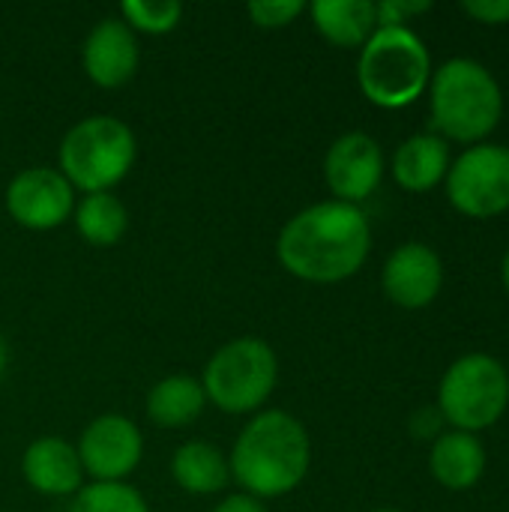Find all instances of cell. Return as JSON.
Here are the masks:
<instances>
[{"label":"cell","instance_id":"1","mask_svg":"<svg viewBox=\"0 0 509 512\" xmlns=\"http://www.w3.org/2000/svg\"><path fill=\"white\" fill-rule=\"evenodd\" d=\"M372 228L360 207L345 201H321L291 216L276 240L279 264L315 285L351 279L369 258Z\"/></svg>","mask_w":509,"mask_h":512},{"label":"cell","instance_id":"2","mask_svg":"<svg viewBox=\"0 0 509 512\" xmlns=\"http://www.w3.org/2000/svg\"><path fill=\"white\" fill-rule=\"evenodd\" d=\"M312 465V441L303 423L285 411H261L234 441L228 468L243 495L258 501L294 492Z\"/></svg>","mask_w":509,"mask_h":512},{"label":"cell","instance_id":"3","mask_svg":"<svg viewBox=\"0 0 509 512\" xmlns=\"http://www.w3.org/2000/svg\"><path fill=\"white\" fill-rule=\"evenodd\" d=\"M432 123L453 141H483L504 114V93L495 75L468 57H453L432 72Z\"/></svg>","mask_w":509,"mask_h":512},{"label":"cell","instance_id":"4","mask_svg":"<svg viewBox=\"0 0 509 512\" xmlns=\"http://www.w3.org/2000/svg\"><path fill=\"white\" fill-rule=\"evenodd\" d=\"M357 81L372 105L405 108L432 81L429 48L408 27H378L360 51Z\"/></svg>","mask_w":509,"mask_h":512},{"label":"cell","instance_id":"5","mask_svg":"<svg viewBox=\"0 0 509 512\" xmlns=\"http://www.w3.org/2000/svg\"><path fill=\"white\" fill-rule=\"evenodd\" d=\"M135 156L138 144L132 129L111 114H93L63 135L60 174L84 195L111 192L132 171Z\"/></svg>","mask_w":509,"mask_h":512},{"label":"cell","instance_id":"6","mask_svg":"<svg viewBox=\"0 0 509 512\" xmlns=\"http://www.w3.org/2000/svg\"><path fill=\"white\" fill-rule=\"evenodd\" d=\"M279 363L264 339L240 336L225 342L204 366V396L225 414H255L276 390Z\"/></svg>","mask_w":509,"mask_h":512},{"label":"cell","instance_id":"7","mask_svg":"<svg viewBox=\"0 0 509 512\" xmlns=\"http://www.w3.org/2000/svg\"><path fill=\"white\" fill-rule=\"evenodd\" d=\"M509 405L507 369L489 354L459 357L438 387V411L456 432H480L495 426Z\"/></svg>","mask_w":509,"mask_h":512},{"label":"cell","instance_id":"8","mask_svg":"<svg viewBox=\"0 0 509 512\" xmlns=\"http://www.w3.org/2000/svg\"><path fill=\"white\" fill-rule=\"evenodd\" d=\"M447 198L471 219H492L509 210V147H468L447 171Z\"/></svg>","mask_w":509,"mask_h":512},{"label":"cell","instance_id":"9","mask_svg":"<svg viewBox=\"0 0 509 512\" xmlns=\"http://www.w3.org/2000/svg\"><path fill=\"white\" fill-rule=\"evenodd\" d=\"M75 450L93 483H123L144 456V435L129 417L102 414L81 432Z\"/></svg>","mask_w":509,"mask_h":512},{"label":"cell","instance_id":"10","mask_svg":"<svg viewBox=\"0 0 509 512\" xmlns=\"http://www.w3.org/2000/svg\"><path fill=\"white\" fill-rule=\"evenodd\" d=\"M6 210L27 231H51L75 213V189L54 168H27L6 189Z\"/></svg>","mask_w":509,"mask_h":512},{"label":"cell","instance_id":"11","mask_svg":"<svg viewBox=\"0 0 509 512\" xmlns=\"http://www.w3.org/2000/svg\"><path fill=\"white\" fill-rule=\"evenodd\" d=\"M384 177V153L381 144L366 132L339 135L324 159V180L336 201L360 204L366 201Z\"/></svg>","mask_w":509,"mask_h":512},{"label":"cell","instance_id":"12","mask_svg":"<svg viewBox=\"0 0 509 512\" xmlns=\"http://www.w3.org/2000/svg\"><path fill=\"white\" fill-rule=\"evenodd\" d=\"M81 60H84L87 78L96 87H102V90L123 87L126 81H132V75L138 72V63H141L138 39L126 27L123 18H102L87 33Z\"/></svg>","mask_w":509,"mask_h":512},{"label":"cell","instance_id":"13","mask_svg":"<svg viewBox=\"0 0 509 512\" xmlns=\"http://www.w3.org/2000/svg\"><path fill=\"white\" fill-rule=\"evenodd\" d=\"M381 285L396 306L423 309L438 297L444 285V264L435 249L423 243H405L387 258Z\"/></svg>","mask_w":509,"mask_h":512},{"label":"cell","instance_id":"14","mask_svg":"<svg viewBox=\"0 0 509 512\" xmlns=\"http://www.w3.org/2000/svg\"><path fill=\"white\" fill-rule=\"evenodd\" d=\"M27 486L48 498H69L84 489V468L78 450L63 438H39L21 456Z\"/></svg>","mask_w":509,"mask_h":512},{"label":"cell","instance_id":"15","mask_svg":"<svg viewBox=\"0 0 509 512\" xmlns=\"http://www.w3.org/2000/svg\"><path fill=\"white\" fill-rule=\"evenodd\" d=\"M450 171V147L441 135H411L393 156V177L405 192H429Z\"/></svg>","mask_w":509,"mask_h":512},{"label":"cell","instance_id":"16","mask_svg":"<svg viewBox=\"0 0 509 512\" xmlns=\"http://www.w3.org/2000/svg\"><path fill=\"white\" fill-rule=\"evenodd\" d=\"M432 477L453 492L471 489L480 483L486 471V450L477 435L468 432H444L438 435L432 453H429Z\"/></svg>","mask_w":509,"mask_h":512},{"label":"cell","instance_id":"17","mask_svg":"<svg viewBox=\"0 0 509 512\" xmlns=\"http://www.w3.org/2000/svg\"><path fill=\"white\" fill-rule=\"evenodd\" d=\"M309 12L318 33L339 48H360L378 30L375 3L369 0H315Z\"/></svg>","mask_w":509,"mask_h":512},{"label":"cell","instance_id":"18","mask_svg":"<svg viewBox=\"0 0 509 512\" xmlns=\"http://www.w3.org/2000/svg\"><path fill=\"white\" fill-rule=\"evenodd\" d=\"M207 408V396L198 378L192 375H168L153 384L147 393V417L159 429H183L192 426Z\"/></svg>","mask_w":509,"mask_h":512},{"label":"cell","instance_id":"19","mask_svg":"<svg viewBox=\"0 0 509 512\" xmlns=\"http://www.w3.org/2000/svg\"><path fill=\"white\" fill-rule=\"evenodd\" d=\"M171 477L189 495H216L231 483V468L213 444L186 441L171 459Z\"/></svg>","mask_w":509,"mask_h":512},{"label":"cell","instance_id":"20","mask_svg":"<svg viewBox=\"0 0 509 512\" xmlns=\"http://www.w3.org/2000/svg\"><path fill=\"white\" fill-rule=\"evenodd\" d=\"M75 228L78 234L90 243V246H114L123 240L126 228H129V213L123 207V201L114 192H96V195H84L75 204Z\"/></svg>","mask_w":509,"mask_h":512},{"label":"cell","instance_id":"21","mask_svg":"<svg viewBox=\"0 0 509 512\" xmlns=\"http://www.w3.org/2000/svg\"><path fill=\"white\" fill-rule=\"evenodd\" d=\"M120 18L126 21V27L132 33L138 30L147 36H162L180 24L183 6L177 0H123Z\"/></svg>","mask_w":509,"mask_h":512},{"label":"cell","instance_id":"22","mask_svg":"<svg viewBox=\"0 0 509 512\" xmlns=\"http://www.w3.org/2000/svg\"><path fill=\"white\" fill-rule=\"evenodd\" d=\"M69 512H150L138 489L126 483H90L84 486Z\"/></svg>","mask_w":509,"mask_h":512},{"label":"cell","instance_id":"23","mask_svg":"<svg viewBox=\"0 0 509 512\" xmlns=\"http://www.w3.org/2000/svg\"><path fill=\"white\" fill-rule=\"evenodd\" d=\"M306 12L303 0H255L249 3V18L252 24L264 27V30H279L288 27L294 18H300Z\"/></svg>","mask_w":509,"mask_h":512},{"label":"cell","instance_id":"24","mask_svg":"<svg viewBox=\"0 0 509 512\" xmlns=\"http://www.w3.org/2000/svg\"><path fill=\"white\" fill-rule=\"evenodd\" d=\"M432 3H408V0H384V3H375V21L378 27H405V21L411 15H420V12H429Z\"/></svg>","mask_w":509,"mask_h":512},{"label":"cell","instance_id":"25","mask_svg":"<svg viewBox=\"0 0 509 512\" xmlns=\"http://www.w3.org/2000/svg\"><path fill=\"white\" fill-rule=\"evenodd\" d=\"M462 12L480 24H509V0H474L462 3Z\"/></svg>","mask_w":509,"mask_h":512},{"label":"cell","instance_id":"26","mask_svg":"<svg viewBox=\"0 0 509 512\" xmlns=\"http://www.w3.org/2000/svg\"><path fill=\"white\" fill-rule=\"evenodd\" d=\"M213 512H267V507L258 501V498H252V495H228L219 507Z\"/></svg>","mask_w":509,"mask_h":512},{"label":"cell","instance_id":"27","mask_svg":"<svg viewBox=\"0 0 509 512\" xmlns=\"http://www.w3.org/2000/svg\"><path fill=\"white\" fill-rule=\"evenodd\" d=\"M6 366H9V351H6V342H3V336H0V381H3V375H6Z\"/></svg>","mask_w":509,"mask_h":512},{"label":"cell","instance_id":"28","mask_svg":"<svg viewBox=\"0 0 509 512\" xmlns=\"http://www.w3.org/2000/svg\"><path fill=\"white\" fill-rule=\"evenodd\" d=\"M501 276H504V285H507V291H509V249H507V255H504V267H501Z\"/></svg>","mask_w":509,"mask_h":512},{"label":"cell","instance_id":"29","mask_svg":"<svg viewBox=\"0 0 509 512\" xmlns=\"http://www.w3.org/2000/svg\"><path fill=\"white\" fill-rule=\"evenodd\" d=\"M381 512H399V510H381Z\"/></svg>","mask_w":509,"mask_h":512}]
</instances>
